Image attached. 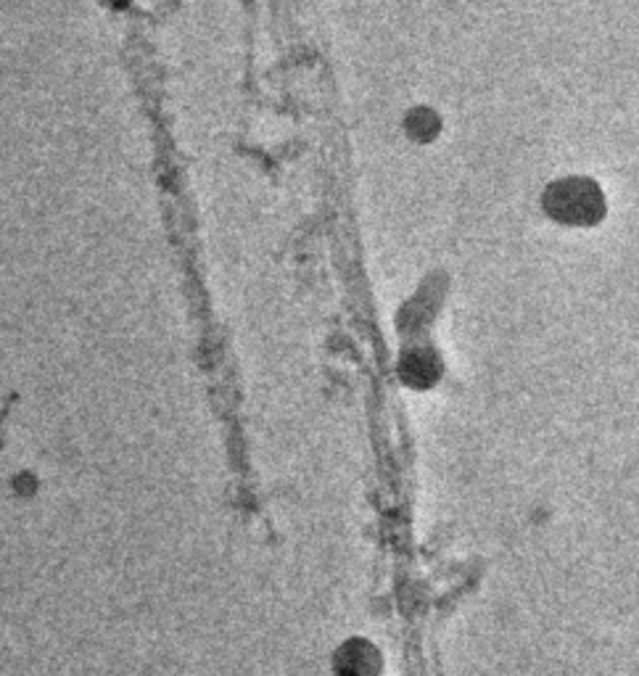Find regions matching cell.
Here are the masks:
<instances>
[{
    "instance_id": "cell-2",
    "label": "cell",
    "mask_w": 639,
    "mask_h": 676,
    "mask_svg": "<svg viewBox=\"0 0 639 676\" xmlns=\"http://www.w3.org/2000/svg\"><path fill=\"white\" fill-rule=\"evenodd\" d=\"M404 370H407V381L415 383V386H428V383H434L436 375H439V365L434 362V354L431 352L412 354Z\"/></svg>"
},
{
    "instance_id": "cell-1",
    "label": "cell",
    "mask_w": 639,
    "mask_h": 676,
    "mask_svg": "<svg viewBox=\"0 0 639 676\" xmlns=\"http://www.w3.org/2000/svg\"><path fill=\"white\" fill-rule=\"evenodd\" d=\"M338 676H378L381 674V653L368 640H349L336 653Z\"/></svg>"
}]
</instances>
